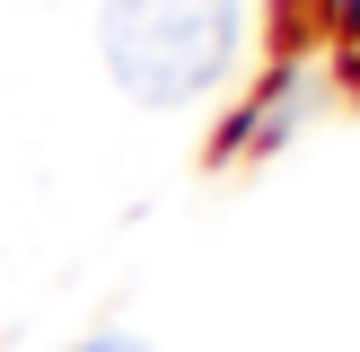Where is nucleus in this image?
I'll return each mask as SVG.
<instances>
[{
	"label": "nucleus",
	"mask_w": 360,
	"mask_h": 352,
	"mask_svg": "<svg viewBox=\"0 0 360 352\" xmlns=\"http://www.w3.org/2000/svg\"><path fill=\"white\" fill-rule=\"evenodd\" d=\"M105 70L141 106H185L238 53V0H105Z\"/></svg>",
	"instance_id": "nucleus-1"
},
{
	"label": "nucleus",
	"mask_w": 360,
	"mask_h": 352,
	"mask_svg": "<svg viewBox=\"0 0 360 352\" xmlns=\"http://www.w3.org/2000/svg\"><path fill=\"white\" fill-rule=\"evenodd\" d=\"M79 352H141V344H123V334H97V344H79Z\"/></svg>",
	"instance_id": "nucleus-2"
}]
</instances>
